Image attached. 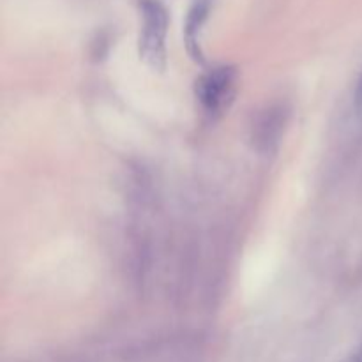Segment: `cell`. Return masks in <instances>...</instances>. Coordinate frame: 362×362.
<instances>
[{"label": "cell", "instance_id": "6da1fadb", "mask_svg": "<svg viewBox=\"0 0 362 362\" xmlns=\"http://www.w3.org/2000/svg\"><path fill=\"white\" fill-rule=\"evenodd\" d=\"M140 37L138 53L151 69L163 71L166 67V34L170 16L161 0H140Z\"/></svg>", "mask_w": 362, "mask_h": 362}, {"label": "cell", "instance_id": "3957f363", "mask_svg": "<svg viewBox=\"0 0 362 362\" xmlns=\"http://www.w3.org/2000/svg\"><path fill=\"white\" fill-rule=\"evenodd\" d=\"M212 0H193L187 11L186 23H184V42L189 57L197 62H204V53L200 46V32L211 13Z\"/></svg>", "mask_w": 362, "mask_h": 362}, {"label": "cell", "instance_id": "5b68a950", "mask_svg": "<svg viewBox=\"0 0 362 362\" xmlns=\"http://www.w3.org/2000/svg\"><path fill=\"white\" fill-rule=\"evenodd\" d=\"M350 362H362V346H361V350H359V352H357L356 356L352 357V361H350Z\"/></svg>", "mask_w": 362, "mask_h": 362}, {"label": "cell", "instance_id": "277c9868", "mask_svg": "<svg viewBox=\"0 0 362 362\" xmlns=\"http://www.w3.org/2000/svg\"><path fill=\"white\" fill-rule=\"evenodd\" d=\"M354 101H356V110L359 113H362V73L357 80V87H356V95H354Z\"/></svg>", "mask_w": 362, "mask_h": 362}, {"label": "cell", "instance_id": "7a4b0ae2", "mask_svg": "<svg viewBox=\"0 0 362 362\" xmlns=\"http://www.w3.org/2000/svg\"><path fill=\"white\" fill-rule=\"evenodd\" d=\"M237 71L235 67H214L209 73L202 74L194 85V94L205 112H223L235 94Z\"/></svg>", "mask_w": 362, "mask_h": 362}]
</instances>
